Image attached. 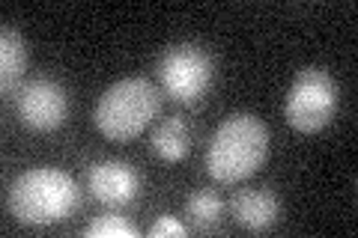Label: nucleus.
Segmentation results:
<instances>
[{"label": "nucleus", "mask_w": 358, "mask_h": 238, "mask_svg": "<svg viewBox=\"0 0 358 238\" xmlns=\"http://www.w3.org/2000/svg\"><path fill=\"white\" fill-rule=\"evenodd\" d=\"M284 113L289 126L301 134L322 131L338 113V84H334V77L320 66L301 69L287 93Z\"/></svg>", "instance_id": "20e7f679"}, {"label": "nucleus", "mask_w": 358, "mask_h": 238, "mask_svg": "<svg viewBox=\"0 0 358 238\" xmlns=\"http://www.w3.org/2000/svg\"><path fill=\"white\" fill-rule=\"evenodd\" d=\"M24 69H27V45L13 24H3V30H0V87H3V93L13 89V84L24 75Z\"/></svg>", "instance_id": "1a4fd4ad"}, {"label": "nucleus", "mask_w": 358, "mask_h": 238, "mask_svg": "<svg viewBox=\"0 0 358 238\" xmlns=\"http://www.w3.org/2000/svg\"><path fill=\"white\" fill-rule=\"evenodd\" d=\"M87 188L99 202L108 206H126L138 197L141 179L126 161H99L90 167L87 173Z\"/></svg>", "instance_id": "0eeeda50"}, {"label": "nucleus", "mask_w": 358, "mask_h": 238, "mask_svg": "<svg viewBox=\"0 0 358 238\" xmlns=\"http://www.w3.org/2000/svg\"><path fill=\"white\" fill-rule=\"evenodd\" d=\"M230 211H233V218H236V223L245 226V230L266 232L281 218V200L268 188H251V191H239V194L233 197Z\"/></svg>", "instance_id": "6e6552de"}, {"label": "nucleus", "mask_w": 358, "mask_h": 238, "mask_svg": "<svg viewBox=\"0 0 358 238\" xmlns=\"http://www.w3.org/2000/svg\"><path fill=\"white\" fill-rule=\"evenodd\" d=\"M192 149V131H188L185 119L179 117H171L155 126V134H152V152L164 158V161H182Z\"/></svg>", "instance_id": "9d476101"}, {"label": "nucleus", "mask_w": 358, "mask_h": 238, "mask_svg": "<svg viewBox=\"0 0 358 238\" xmlns=\"http://www.w3.org/2000/svg\"><path fill=\"white\" fill-rule=\"evenodd\" d=\"M162 107V89L150 77H122L96 101L93 119L108 140H131L155 119Z\"/></svg>", "instance_id": "7ed1b4c3"}, {"label": "nucleus", "mask_w": 358, "mask_h": 238, "mask_svg": "<svg viewBox=\"0 0 358 238\" xmlns=\"http://www.w3.org/2000/svg\"><path fill=\"white\" fill-rule=\"evenodd\" d=\"M162 89L176 101H194L212 84V57L203 45L176 42L159 57Z\"/></svg>", "instance_id": "39448f33"}, {"label": "nucleus", "mask_w": 358, "mask_h": 238, "mask_svg": "<svg viewBox=\"0 0 358 238\" xmlns=\"http://www.w3.org/2000/svg\"><path fill=\"white\" fill-rule=\"evenodd\" d=\"M182 238L185 235V226L179 223L176 218H171V214H164V218H159L152 226H150V238Z\"/></svg>", "instance_id": "ddd939ff"}, {"label": "nucleus", "mask_w": 358, "mask_h": 238, "mask_svg": "<svg viewBox=\"0 0 358 238\" xmlns=\"http://www.w3.org/2000/svg\"><path fill=\"white\" fill-rule=\"evenodd\" d=\"M87 238H138V226L122 214H99L84 230Z\"/></svg>", "instance_id": "f8f14e48"}, {"label": "nucleus", "mask_w": 358, "mask_h": 238, "mask_svg": "<svg viewBox=\"0 0 358 238\" xmlns=\"http://www.w3.org/2000/svg\"><path fill=\"white\" fill-rule=\"evenodd\" d=\"M18 119L33 131H54L69 117V96L51 77H33L15 96Z\"/></svg>", "instance_id": "423d86ee"}, {"label": "nucleus", "mask_w": 358, "mask_h": 238, "mask_svg": "<svg viewBox=\"0 0 358 238\" xmlns=\"http://www.w3.org/2000/svg\"><path fill=\"white\" fill-rule=\"evenodd\" d=\"M268 158V128L254 113H230L206 149V170L215 182H242Z\"/></svg>", "instance_id": "f257e3e1"}, {"label": "nucleus", "mask_w": 358, "mask_h": 238, "mask_svg": "<svg viewBox=\"0 0 358 238\" xmlns=\"http://www.w3.org/2000/svg\"><path fill=\"white\" fill-rule=\"evenodd\" d=\"M81 202V188L57 167H33L9 188V211L27 226H48L72 218Z\"/></svg>", "instance_id": "f03ea898"}, {"label": "nucleus", "mask_w": 358, "mask_h": 238, "mask_svg": "<svg viewBox=\"0 0 358 238\" xmlns=\"http://www.w3.org/2000/svg\"><path fill=\"white\" fill-rule=\"evenodd\" d=\"M185 211L200 230H212L224 214V202H221V197L212 194V191H194V194L185 200Z\"/></svg>", "instance_id": "9b49d317"}]
</instances>
